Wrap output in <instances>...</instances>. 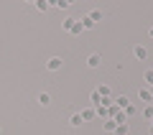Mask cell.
<instances>
[{
  "label": "cell",
  "instance_id": "obj_1",
  "mask_svg": "<svg viewBox=\"0 0 153 135\" xmlns=\"http://www.w3.org/2000/svg\"><path fill=\"white\" fill-rule=\"evenodd\" d=\"M46 69H49V71H59L61 69V59H59V56H51V59L46 61Z\"/></svg>",
  "mask_w": 153,
  "mask_h": 135
},
{
  "label": "cell",
  "instance_id": "obj_2",
  "mask_svg": "<svg viewBox=\"0 0 153 135\" xmlns=\"http://www.w3.org/2000/svg\"><path fill=\"white\" fill-rule=\"evenodd\" d=\"M138 94H140V99H143V102H153V97H151V87H146V84H143L140 89H138Z\"/></svg>",
  "mask_w": 153,
  "mask_h": 135
},
{
  "label": "cell",
  "instance_id": "obj_3",
  "mask_svg": "<svg viewBox=\"0 0 153 135\" xmlns=\"http://www.w3.org/2000/svg\"><path fill=\"white\" fill-rule=\"evenodd\" d=\"M100 61H102V59H100V54H89L87 56V66H89V69H97Z\"/></svg>",
  "mask_w": 153,
  "mask_h": 135
},
{
  "label": "cell",
  "instance_id": "obj_4",
  "mask_svg": "<svg viewBox=\"0 0 153 135\" xmlns=\"http://www.w3.org/2000/svg\"><path fill=\"white\" fill-rule=\"evenodd\" d=\"M79 115H82V120H84V122H89V120H94V117H97V112H94V107H87V110H82Z\"/></svg>",
  "mask_w": 153,
  "mask_h": 135
},
{
  "label": "cell",
  "instance_id": "obj_5",
  "mask_svg": "<svg viewBox=\"0 0 153 135\" xmlns=\"http://www.w3.org/2000/svg\"><path fill=\"white\" fill-rule=\"evenodd\" d=\"M133 56H135V59H140V61H146V56H148L146 46H135V49H133Z\"/></svg>",
  "mask_w": 153,
  "mask_h": 135
},
{
  "label": "cell",
  "instance_id": "obj_6",
  "mask_svg": "<svg viewBox=\"0 0 153 135\" xmlns=\"http://www.w3.org/2000/svg\"><path fill=\"white\" fill-rule=\"evenodd\" d=\"M128 130H130V128H128V122H123V125H115L112 133H115V135H128Z\"/></svg>",
  "mask_w": 153,
  "mask_h": 135
},
{
  "label": "cell",
  "instance_id": "obj_7",
  "mask_svg": "<svg viewBox=\"0 0 153 135\" xmlns=\"http://www.w3.org/2000/svg\"><path fill=\"white\" fill-rule=\"evenodd\" d=\"M143 84H146V87H153V69H148L146 74H143Z\"/></svg>",
  "mask_w": 153,
  "mask_h": 135
},
{
  "label": "cell",
  "instance_id": "obj_8",
  "mask_svg": "<svg viewBox=\"0 0 153 135\" xmlns=\"http://www.w3.org/2000/svg\"><path fill=\"white\" fill-rule=\"evenodd\" d=\"M69 122L74 125V128H79V125H82L84 120H82V115H79V112H74V115H71V117H69Z\"/></svg>",
  "mask_w": 153,
  "mask_h": 135
},
{
  "label": "cell",
  "instance_id": "obj_9",
  "mask_svg": "<svg viewBox=\"0 0 153 135\" xmlns=\"http://www.w3.org/2000/svg\"><path fill=\"white\" fill-rule=\"evenodd\" d=\"M89 102H92V107H97V105L102 102V97H100V92H97V89H94V92L89 94Z\"/></svg>",
  "mask_w": 153,
  "mask_h": 135
},
{
  "label": "cell",
  "instance_id": "obj_10",
  "mask_svg": "<svg viewBox=\"0 0 153 135\" xmlns=\"http://www.w3.org/2000/svg\"><path fill=\"white\" fill-rule=\"evenodd\" d=\"M123 112H125V117H135V115H138V107H135V105H128Z\"/></svg>",
  "mask_w": 153,
  "mask_h": 135
},
{
  "label": "cell",
  "instance_id": "obj_11",
  "mask_svg": "<svg viewBox=\"0 0 153 135\" xmlns=\"http://www.w3.org/2000/svg\"><path fill=\"white\" fill-rule=\"evenodd\" d=\"M38 102L44 105V107H46V105H51V94L49 92H41V94H38Z\"/></svg>",
  "mask_w": 153,
  "mask_h": 135
},
{
  "label": "cell",
  "instance_id": "obj_12",
  "mask_svg": "<svg viewBox=\"0 0 153 135\" xmlns=\"http://www.w3.org/2000/svg\"><path fill=\"white\" fill-rule=\"evenodd\" d=\"M112 102L117 105V107H120V110H125L128 105H130V99H128V97H117V99H112Z\"/></svg>",
  "mask_w": 153,
  "mask_h": 135
},
{
  "label": "cell",
  "instance_id": "obj_13",
  "mask_svg": "<svg viewBox=\"0 0 153 135\" xmlns=\"http://www.w3.org/2000/svg\"><path fill=\"white\" fill-rule=\"evenodd\" d=\"M79 23H82V28H84V31H89V28H94V23L89 21V16H84V18H79Z\"/></svg>",
  "mask_w": 153,
  "mask_h": 135
},
{
  "label": "cell",
  "instance_id": "obj_14",
  "mask_svg": "<svg viewBox=\"0 0 153 135\" xmlns=\"http://www.w3.org/2000/svg\"><path fill=\"white\" fill-rule=\"evenodd\" d=\"M82 31H84V28H82V23H79V18H76V21H74V26H71V31H69V33H74V36H79Z\"/></svg>",
  "mask_w": 153,
  "mask_h": 135
},
{
  "label": "cell",
  "instance_id": "obj_15",
  "mask_svg": "<svg viewBox=\"0 0 153 135\" xmlns=\"http://www.w3.org/2000/svg\"><path fill=\"white\" fill-rule=\"evenodd\" d=\"M97 92H100V97H110V94H112L107 84H100V87H97Z\"/></svg>",
  "mask_w": 153,
  "mask_h": 135
},
{
  "label": "cell",
  "instance_id": "obj_16",
  "mask_svg": "<svg viewBox=\"0 0 153 135\" xmlns=\"http://www.w3.org/2000/svg\"><path fill=\"white\" fill-rule=\"evenodd\" d=\"M89 21H92V23H97V21H102V10H97V8H94V10L89 13Z\"/></svg>",
  "mask_w": 153,
  "mask_h": 135
},
{
  "label": "cell",
  "instance_id": "obj_17",
  "mask_svg": "<svg viewBox=\"0 0 153 135\" xmlns=\"http://www.w3.org/2000/svg\"><path fill=\"white\" fill-rule=\"evenodd\" d=\"M143 117L153 120V105H146V107H143Z\"/></svg>",
  "mask_w": 153,
  "mask_h": 135
},
{
  "label": "cell",
  "instance_id": "obj_18",
  "mask_svg": "<svg viewBox=\"0 0 153 135\" xmlns=\"http://www.w3.org/2000/svg\"><path fill=\"white\" fill-rule=\"evenodd\" d=\"M102 125H105V130H110V133H112V130H115V125H117V122H115V120H102Z\"/></svg>",
  "mask_w": 153,
  "mask_h": 135
},
{
  "label": "cell",
  "instance_id": "obj_19",
  "mask_svg": "<svg viewBox=\"0 0 153 135\" xmlns=\"http://www.w3.org/2000/svg\"><path fill=\"white\" fill-rule=\"evenodd\" d=\"M36 8H38V10H49V3H46V0H36Z\"/></svg>",
  "mask_w": 153,
  "mask_h": 135
},
{
  "label": "cell",
  "instance_id": "obj_20",
  "mask_svg": "<svg viewBox=\"0 0 153 135\" xmlns=\"http://www.w3.org/2000/svg\"><path fill=\"white\" fill-rule=\"evenodd\" d=\"M74 21H76V18H64V28H66V31H71V26H74Z\"/></svg>",
  "mask_w": 153,
  "mask_h": 135
},
{
  "label": "cell",
  "instance_id": "obj_21",
  "mask_svg": "<svg viewBox=\"0 0 153 135\" xmlns=\"http://www.w3.org/2000/svg\"><path fill=\"white\" fill-rule=\"evenodd\" d=\"M100 105H102V107H110V105H112V97H102V102H100Z\"/></svg>",
  "mask_w": 153,
  "mask_h": 135
},
{
  "label": "cell",
  "instance_id": "obj_22",
  "mask_svg": "<svg viewBox=\"0 0 153 135\" xmlns=\"http://www.w3.org/2000/svg\"><path fill=\"white\" fill-rule=\"evenodd\" d=\"M148 133H151V135H153V122H151V128H148Z\"/></svg>",
  "mask_w": 153,
  "mask_h": 135
},
{
  "label": "cell",
  "instance_id": "obj_23",
  "mask_svg": "<svg viewBox=\"0 0 153 135\" xmlns=\"http://www.w3.org/2000/svg\"><path fill=\"white\" fill-rule=\"evenodd\" d=\"M148 36H151V38H153V28H151V31H148Z\"/></svg>",
  "mask_w": 153,
  "mask_h": 135
},
{
  "label": "cell",
  "instance_id": "obj_24",
  "mask_svg": "<svg viewBox=\"0 0 153 135\" xmlns=\"http://www.w3.org/2000/svg\"><path fill=\"white\" fill-rule=\"evenodd\" d=\"M151 97H153V87H151Z\"/></svg>",
  "mask_w": 153,
  "mask_h": 135
}]
</instances>
